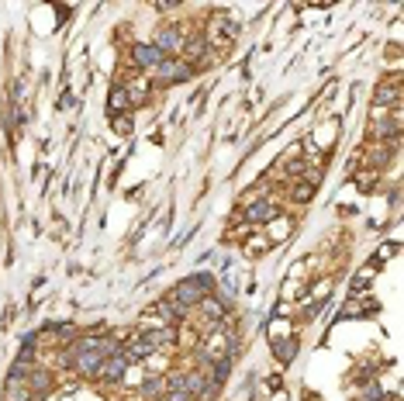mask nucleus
Instances as JSON below:
<instances>
[{"mask_svg":"<svg viewBox=\"0 0 404 401\" xmlns=\"http://www.w3.org/2000/svg\"><path fill=\"white\" fill-rule=\"evenodd\" d=\"M114 349H118V343L107 339V336H80V339L70 346L66 363H70V370H76L80 377H94L97 367L104 363V356L114 353Z\"/></svg>","mask_w":404,"mask_h":401,"instance_id":"nucleus-1","label":"nucleus"},{"mask_svg":"<svg viewBox=\"0 0 404 401\" xmlns=\"http://www.w3.org/2000/svg\"><path fill=\"white\" fill-rule=\"evenodd\" d=\"M128 367H131V363L124 360V353H121V346H118L114 353H107V356H104V363L97 367V374H94V377H97L101 384H118V381L128 374Z\"/></svg>","mask_w":404,"mask_h":401,"instance_id":"nucleus-5","label":"nucleus"},{"mask_svg":"<svg viewBox=\"0 0 404 401\" xmlns=\"http://www.w3.org/2000/svg\"><path fill=\"white\" fill-rule=\"evenodd\" d=\"M163 59H166V56H163L152 42H138V45H131V63H135L138 70H156Z\"/></svg>","mask_w":404,"mask_h":401,"instance_id":"nucleus-7","label":"nucleus"},{"mask_svg":"<svg viewBox=\"0 0 404 401\" xmlns=\"http://www.w3.org/2000/svg\"><path fill=\"white\" fill-rule=\"evenodd\" d=\"M273 353H277L280 363H291L294 353H298V343H294V339H287V343H273Z\"/></svg>","mask_w":404,"mask_h":401,"instance_id":"nucleus-15","label":"nucleus"},{"mask_svg":"<svg viewBox=\"0 0 404 401\" xmlns=\"http://www.w3.org/2000/svg\"><path fill=\"white\" fill-rule=\"evenodd\" d=\"M373 104H377V111H391V107H398V104H401V80L391 77L387 84H380V87L373 91Z\"/></svg>","mask_w":404,"mask_h":401,"instance_id":"nucleus-6","label":"nucleus"},{"mask_svg":"<svg viewBox=\"0 0 404 401\" xmlns=\"http://www.w3.org/2000/svg\"><path fill=\"white\" fill-rule=\"evenodd\" d=\"M173 336H177V332H173L170 325H156V329H145V332H142V339H145V346H149L152 353L163 349V346H170Z\"/></svg>","mask_w":404,"mask_h":401,"instance_id":"nucleus-11","label":"nucleus"},{"mask_svg":"<svg viewBox=\"0 0 404 401\" xmlns=\"http://www.w3.org/2000/svg\"><path fill=\"white\" fill-rule=\"evenodd\" d=\"M28 374H31V360H24V356H17V360L10 363V374H7V381H17V377L24 381Z\"/></svg>","mask_w":404,"mask_h":401,"instance_id":"nucleus-16","label":"nucleus"},{"mask_svg":"<svg viewBox=\"0 0 404 401\" xmlns=\"http://www.w3.org/2000/svg\"><path fill=\"white\" fill-rule=\"evenodd\" d=\"M3 398L7 401H35L24 381H21V384H17V381H7V384H3Z\"/></svg>","mask_w":404,"mask_h":401,"instance_id":"nucleus-14","label":"nucleus"},{"mask_svg":"<svg viewBox=\"0 0 404 401\" xmlns=\"http://www.w3.org/2000/svg\"><path fill=\"white\" fill-rule=\"evenodd\" d=\"M207 294H214V277H211V274H191L187 281H180V284L163 298V304L173 308L177 318H187Z\"/></svg>","mask_w":404,"mask_h":401,"instance_id":"nucleus-2","label":"nucleus"},{"mask_svg":"<svg viewBox=\"0 0 404 401\" xmlns=\"http://www.w3.org/2000/svg\"><path fill=\"white\" fill-rule=\"evenodd\" d=\"M24 384H28V391H31V398H35V401L56 388V381H52V374H49V370H31V374L24 377Z\"/></svg>","mask_w":404,"mask_h":401,"instance_id":"nucleus-9","label":"nucleus"},{"mask_svg":"<svg viewBox=\"0 0 404 401\" xmlns=\"http://www.w3.org/2000/svg\"><path fill=\"white\" fill-rule=\"evenodd\" d=\"M138 395L145 401H159L166 395V377H149V381H142V384H138Z\"/></svg>","mask_w":404,"mask_h":401,"instance_id":"nucleus-13","label":"nucleus"},{"mask_svg":"<svg viewBox=\"0 0 404 401\" xmlns=\"http://www.w3.org/2000/svg\"><path fill=\"white\" fill-rule=\"evenodd\" d=\"M156 80L152 84H159V87H173V84H184V80H191V77H197V70L191 66V63H184L180 56H166L156 70Z\"/></svg>","mask_w":404,"mask_h":401,"instance_id":"nucleus-3","label":"nucleus"},{"mask_svg":"<svg viewBox=\"0 0 404 401\" xmlns=\"http://www.w3.org/2000/svg\"><path fill=\"white\" fill-rule=\"evenodd\" d=\"M184 42H187V35H184L180 24H159L156 35H152V45H156L163 56H177V52H184Z\"/></svg>","mask_w":404,"mask_h":401,"instance_id":"nucleus-4","label":"nucleus"},{"mask_svg":"<svg viewBox=\"0 0 404 401\" xmlns=\"http://www.w3.org/2000/svg\"><path fill=\"white\" fill-rule=\"evenodd\" d=\"M197 311H201L204 318L214 325V322H225V311H228V301H221V298H214V294H207V298L197 304Z\"/></svg>","mask_w":404,"mask_h":401,"instance_id":"nucleus-12","label":"nucleus"},{"mask_svg":"<svg viewBox=\"0 0 404 401\" xmlns=\"http://www.w3.org/2000/svg\"><path fill=\"white\" fill-rule=\"evenodd\" d=\"M314 198V187H311V184H298V187H294V200H311Z\"/></svg>","mask_w":404,"mask_h":401,"instance_id":"nucleus-17","label":"nucleus"},{"mask_svg":"<svg viewBox=\"0 0 404 401\" xmlns=\"http://www.w3.org/2000/svg\"><path fill=\"white\" fill-rule=\"evenodd\" d=\"M159 401H163V398H159Z\"/></svg>","mask_w":404,"mask_h":401,"instance_id":"nucleus-18","label":"nucleus"},{"mask_svg":"<svg viewBox=\"0 0 404 401\" xmlns=\"http://www.w3.org/2000/svg\"><path fill=\"white\" fill-rule=\"evenodd\" d=\"M135 104H131V94L124 91V84H118V87H111V97H107V114L111 118H121L124 111H131Z\"/></svg>","mask_w":404,"mask_h":401,"instance_id":"nucleus-10","label":"nucleus"},{"mask_svg":"<svg viewBox=\"0 0 404 401\" xmlns=\"http://www.w3.org/2000/svg\"><path fill=\"white\" fill-rule=\"evenodd\" d=\"M273 218H277V204L270 198L252 200V204L245 207V221H249V225H266V221H273Z\"/></svg>","mask_w":404,"mask_h":401,"instance_id":"nucleus-8","label":"nucleus"}]
</instances>
